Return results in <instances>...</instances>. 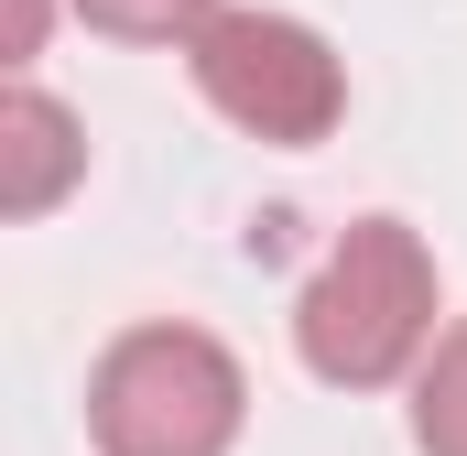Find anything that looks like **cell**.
<instances>
[{
	"mask_svg": "<svg viewBox=\"0 0 467 456\" xmlns=\"http://www.w3.org/2000/svg\"><path fill=\"white\" fill-rule=\"evenodd\" d=\"M435 337H446L435 326V250L402 218H348L337 250L294 294V358L327 391H391L424 369Z\"/></svg>",
	"mask_w": 467,
	"mask_h": 456,
	"instance_id": "obj_1",
	"label": "cell"
},
{
	"mask_svg": "<svg viewBox=\"0 0 467 456\" xmlns=\"http://www.w3.org/2000/svg\"><path fill=\"white\" fill-rule=\"evenodd\" d=\"M250 424V369L207 326H119L88 369L99 456H229Z\"/></svg>",
	"mask_w": 467,
	"mask_h": 456,
	"instance_id": "obj_2",
	"label": "cell"
},
{
	"mask_svg": "<svg viewBox=\"0 0 467 456\" xmlns=\"http://www.w3.org/2000/svg\"><path fill=\"white\" fill-rule=\"evenodd\" d=\"M185 66H196V98L250 130V141H272V152H316L337 119H348V66H337V44L316 33V22H294V11H261V0H218L207 11V33L185 44Z\"/></svg>",
	"mask_w": 467,
	"mask_h": 456,
	"instance_id": "obj_3",
	"label": "cell"
},
{
	"mask_svg": "<svg viewBox=\"0 0 467 456\" xmlns=\"http://www.w3.org/2000/svg\"><path fill=\"white\" fill-rule=\"evenodd\" d=\"M77 174H88V130H77V109H66L55 88L11 77V98H0V218H44V207H66Z\"/></svg>",
	"mask_w": 467,
	"mask_h": 456,
	"instance_id": "obj_4",
	"label": "cell"
},
{
	"mask_svg": "<svg viewBox=\"0 0 467 456\" xmlns=\"http://www.w3.org/2000/svg\"><path fill=\"white\" fill-rule=\"evenodd\" d=\"M413 446L424 456H467V316L413 369Z\"/></svg>",
	"mask_w": 467,
	"mask_h": 456,
	"instance_id": "obj_5",
	"label": "cell"
},
{
	"mask_svg": "<svg viewBox=\"0 0 467 456\" xmlns=\"http://www.w3.org/2000/svg\"><path fill=\"white\" fill-rule=\"evenodd\" d=\"M88 33H119V44H196L218 0H66Z\"/></svg>",
	"mask_w": 467,
	"mask_h": 456,
	"instance_id": "obj_6",
	"label": "cell"
},
{
	"mask_svg": "<svg viewBox=\"0 0 467 456\" xmlns=\"http://www.w3.org/2000/svg\"><path fill=\"white\" fill-rule=\"evenodd\" d=\"M44 22H55V0H11V33H0V55H11V66H33V55H44Z\"/></svg>",
	"mask_w": 467,
	"mask_h": 456,
	"instance_id": "obj_7",
	"label": "cell"
}]
</instances>
